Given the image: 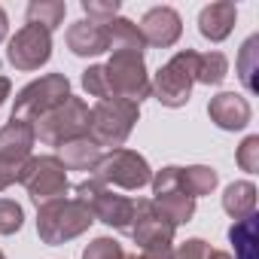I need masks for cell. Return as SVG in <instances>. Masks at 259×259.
<instances>
[{
    "label": "cell",
    "mask_w": 259,
    "mask_h": 259,
    "mask_svg": "<svg viewBox=\"0 0 259 259\" xmlns=\"http://www.w3.org/2000/svg\"><path fill=\"white\" fill-rule=\"evenodd\" d=\"M92 223H95V217L89 213V207L79 198H55V201L37 207V235L49 247L79 238L82 232H89Z\"/></svg>",
    "instance_id": "6da1fadb"
},
{
    "label": "cell",
    "mask_w": 259,
    "mask_h": 259,
    "mask_svg": "<svg viewBox=\"0 0 259 259\" xmlns=\"http://www.w3.org/2000/svg\"><path fill=\"white\" fill-rule=\"evenodd\" d=\"M223 210L232 220H244L250 213H256V186L250 180H235L226 186L223 192Z\"/></svg>",
    "instance_id": "ac0fdd59"
},
{
    "label": "cell",
    "mask_w": 259,
    "mask_h": 259,
    "mask_svg": "<svg viewBox=\"0 0 259 259\" xmlns=\"http://www.w3.org/2000/svg\"><path fill=\"white\" fill-rule=\"evenodd\" d=\"M25 226V210L13 198H0V235H16Z\"/></svg>",
    "instance_id": "83f0119b"
},
{
    "label": "cell",
    "mask_w": 259,
    "mask_h": 259,
    "mask_svg": "<svg viewBox=\"0 0 259 259\" xmlns=\"http://www.w3.org/2000/svg\"><path fill=\"white\" fill-rule=\"evenodd\" d=\"M70 98V79L64 73H46L34 82H28L16 101H13V116L10 119H19V122H28L34 125L40 116H46L52 107H58L61 101Z\"/></svg>",
    "instance_id": "8992f818"
},
{
    "label": "cell",
    "mask_w": 259,
    "mask_h": 259,
    "mask_svg": "<svg viewBox=\"0 0 259 259\" xmlns=\"http://www.w3.org/2000/svg\"><path fill=\"white\" fill-rule=\"evenodd\" d=\"M174 232H177V226L156 210L153 198L135 201V217H132V226H128V235H132V241L141 250L156 247V244H174Z\"/></svg>",
    "instance_id": "8fae6325"
},
{
    "label": "cell",
    "mask_w": 259,
    "mask_h": 259,
    "mask_svg": "<svg viewBox=\"0 0 259 259\" xmlns=\"http://www.w3.org/2000/svg\"><path fill=\"white\" fill-rule=\"evenodd\" d=\"M104 73L113 98H125L135 104L150 98V73H147L144 52H113L110 61L104 64Z\"/></svg>",
    "instance_id": "9c48e42d"
},
{
    "label": "cell",
    "mask_w": 259,
    "mask_h": 259,
    "mask_svg": "<svg viewBox=\"0 0 259 259\" xmlns=\"http://www.w3.org/2000/svg\"><path fill=\"white\" fill-rule=\"evenodd\" d=\"M19 183L28 189L31 201L49 204L55 198H64L70 183H67V171L61 165L58 156H31L22 168H19Z\"/></svg>",
    "instance_id": "ba28073f"
},
{
    "label": "cell",
    "mask_w": 259,
    "mask_h": 259,
    "mask_svg": "<svg viewBox=\"0 0 259 259\" xmlns=\"http://www.w3.org/2000/svg\"><path fill=\"white\" fill-rule=\"evenodd\" d=\"M226 76H229V58L223 52H198L195 82H201V85H220Z\"/></svg>",
    "instance_id": "d4e9b609"
},
{
    "label": "cell",
    "mask_w": 259,
    "mask_h": 259,
    "mask_svg": "<svg viewBox=\"0 0 259 259\" xmlns=\"http://www.w3.org/2000/svg\"><path fill=\"white\" fill-rule=\"evenodd\" d=\"M64 40H67V49H70L73 55H79V58H92V55L110 52L107 25L101 28V25H92V22H85V19L73 22V25L67 28V34H64Z\"/></svg>",
    "instance_id": "9a60e30c"
},
{
    "label": "cell",
    "mask_w": 259,
    "mask_h": 259,
    "mask_svg": "<svg viewBox=\"0 0 259 259\" xmlns=\"http://www.w3.org/2000/svg\"><path fill=\"white\" fill-rule=\"evenodd\" d=\"M235 19H238V7L232 4V0H217V4H210V7H204L198 13V31H201L204 40L223 43L232 34Z\"/></svg>",
    "instance_id": "2e32d148"
},
{
    "label": "cell",
    "mask_w": 259,
    "mask_h": 259,
    "mask_svg": "<svg viewBox=\"0 0 259 259\" xmlns=\"http://www.w3.org/2000/svg\"><path fill=\"white\" fill-rule=\"evenodd\" d=\"M0 259H7V256H4V250H0Z\"/></svg>",
    "instance_id": "f35d334b"
},
{
    "label": "cell",
    "mask_w": 259,
    "mask_h": 259,
    "mask_svg": "<svg viewBox=\"0 0 259 259\" xmlns=\"http://www.w3.org/2000/svg\"><path fill=\"white\" fill-rule=\"evenodd\" d=\"M58 159L64 165V171H92L101 159V147L92 138H76L64 147H58Z\"/></svg>",
    "instance_id": "e0dca14e"
},
{
    "label": "cell",
    "mask_w": 259,
    "mask_h": 259,
    "mask_svg": "<svg viewBox=\"0 0 259 259\" xmlns=\"http://www.w3.org/2000/svg\"><path fill=\"white\" fill-rule=\"evenodd\" d=\"M195 64H198V52L180 49L156 70V76L150 79V95L162 107H171V110L186 107L192 98V85H195Z\"/></svg>",
    "instance_id": "3957f363"
},
{
    "label": "cell",
    "mask_w": 259,
    "mask_h": 259,
    "mask_svg": "<svg viewBox=\"0 0 259 259\" xmlns=\"http://www.w3.org/2000/svg\"><path fill=\"white\" fill-rule=\"evenodd\" d=\"M92 180H98L104 186H119V189L135 192V189H141L153 180V168L141 153L119 147V150L101 153L98 165L92 168Z\"/></svg>",
    "instance_id": "5b68a950"
},
{
    "label": "cell",
    "mask_w": 259,
    "mask_h": 259,
    "mask_svg": "<svg viewBox=\"0 0 259 259\" xmlns=\"http://www.w3.org/2000/svg\"><path fill=\"white\" fill-rule=\"evenodd\" d=\"M235 67H238V79L244 82V89L250 95H256L259 92V34H253V37L244 40Z\"/></svg>",
    "instance_id": "7402d4cb"
},
{
    "label": "cell",
    "mask_w": 259,
    "mask_h": 259,
    "mask_svg": "<svg viewBox=\"0 0 259 259\" xmlns=\"http://www.w3.org/2000/svg\"><path fill=\"white\" fill-rule=\"evenodd\" d=\"M25 16H28V25L46 28L52 34L64 22V16H67V4H64V0H31Z\"/></svg>",
    "instance_id": "cb8c5ba5"
},
{
    "label": "cell",
    "mask_w": 259,
    "mask_h": 259,
    "mask_svg": "<svg viewBox=\"0 0 259 259\" xmlns=\"http://www.w3.org/2000/svg\"><path fill=\"white\" fill-rule=\"evenodd\" d=\"M34 138L46 147H64L76 138H89V104L70 95L34 122Z\"/></svg>",
    "instance_id": "277c9868"
},
{
    "label": "cell",
    "mask_w": 259,
    "mask_h": 259,
    "mask_svg": "<svg viewBox=\"0 0 259 259\" xmlns=\"http://www.w3.org/2000/svg\"><path fill=\"white\" fill-rule=\"evenodd\" d=\"M122 256H125L122 244H119L116 238H107V235L95 238V241L82 250V259H122Z\"/></svg>",
    "instance_id": "f1b7e54d"
},
{
    "label": "cell",
    "mask_w": 259,
    "mask_h": 259,
    "mask_svg": "<svg viewBox=\"0 0 259 259\" xmlns=\"http://www.w3.org/2000/svg\"><path fill=\"white\" fill-rule=\"evenodd\" d=\"M107 40H110V52H144V46H147L138 25L122 16H116L107 25Z\"/></svg>",
    "instance_id": "44dd1931"
},
{
    "label": "cell",
    "mask_w": 259,
    "mask_h": 259,
    "mask_svg": "<svg viewBox=\"0 0 259 259\" xmlns=\"http://www.w3.org/2000/svg\"><path fill=\"white\" fill-rule=\"evenodd\" d=\"M229 241L235 244V259H259L256 250H259V217L250 213L244 220H235L232 229H229Z\"/></svg>",
    "instance_id": "ffe728a7"
},
{
    "label": "cell",
    "mask_w": 259,
    "mask_h": 259,
    "mask_svg": "<svg viewBox=\"0 0 259 259\" xmlns=\"http://www.w3.org/2000/svg\"><path fill=\"white\" fill-rule=\"evenodd\" d=\"M220 183V174L207 165H189L180 171V189L192 198H201V195H210Z\"/></svg>",
    "instance_id": "603a6c76"
},
{
    "label": "cell",
    "mask_w": 259,
    "mask_h": 259,
    "mask_svg": "<svg viewBox=\"0 0 259 259\" xmlns=\"http://www.w3.org/2000/svg\"><path fill=\"white\" fill-rule=\"evenodd\" d=\"M73 192H76L73 198H79L98 223H104V226H110L116 232H128L132 217H135V201L132 198L116 195L110 186H104V183H98L92 177L89 180H79Z\"/></svg>",
    "instance_id": "52a82bcc"
},
{
    "label": "cell",
    "mask_w": 259,
    "mask_h": 259,
    "mask_svg": "<svg viewBox=\"0 0 259 259\" xmlns=\"http://www.w3.org/2000/svg\"><path fill=\"white\" fill-rule=\"evenodd\" d=\"M238 165L247 174H256L259 171V135L244 138V144L238 147Z\"/></svg>",
    "instance_id": "f546056e"
},
{
    "label": "cell",
    "mask_w": 259,
    "mask_h": 259,
    "mask_svg": "<svg viewBox=\"0 0 259 259\" xmlns=\"http://www.w3.org/2000/svg\"><path fill=\"white\" fill-rule=\"evenodd\" d=\"M82 89L98 98V101H110V82H107V73H104V64H92L82 70Z\"/></svg>",
    "instance_id": "4316f807"
},
{
    "label": "cell",
    "mask_w": 259,
    "mask_h": 259,
    "mask_svg": "<svg viewBox=\"0 0 259 259\" xmlns=\"http://www.w3.org/2000/svg\"><path fill=\"white\" fill-rule=\"evenodd\" d=\"M204 259H232V253H226V250H207Z\"/></svg>",
    "instance_id": "8d00e7d4"
},
{
    "label": "cell",
    "mask_w": 259,
    "mask_h": 259,
    "mask_svg": "<svg viewBox=\"0 0 259 259\" xmlns=\"http://www.w3.org/2000/svg\"><path fill=\"white\" fill-rule=\"evenodd\" d=\"M19 168H22V165H10V162L0 159V192L10 189L13 183H19Z\"/></svg>",
    "instance_id": "d6a6232c"
},
{
    "label": "cell",
    "mask_w": 259,
    "mask_h": 259,
    "mask_svg": "<svg viewBox=\"0 0 259 259\" xmlns=\"http://www.w3.org/2000/svg\"><path fill=\"white\" fill-rule=\"evenodd\" d=\"M119 0H82V13L89 16L85 22H92V25H110L116 16H119Z\"/></svg>",
    "instance_id": "484cf974"
},
{
    "label": "cell",
    "mask_w": 259,
    "mask_h": 259,
    "mask_svg": "<svg viewBox=\"0 0 259 259\" xmlns=\"http://www.w3.org/2000/svg\"><path fill=\"white\" fill-rule=\"evenodd\" d=\"M153 204H156V210H159L165 220H171L174 226H183V223H189V220L195 217V198L186 195L183 189H171V192L153 195Z\"/></svg>",
    "instance_id": "d6986e66"
},
{
    "label": "cell",
    "mask_w": 259,
    "mask_h": 259,
    "mask_svg": "<svg viewBox=\"0 0 259 259\" xmlns=\"http://www.w3.org/2000/svg\"><path fill=\"white\" fill-rule=\"evenodd\" d=\"M10 92H13V82L4 76V73H0V107H4L7 104V98H10Z\"/></svg>",
    "instance_id": "e575fe53"
},
{
    "label": "cell",
    "mask_w": 259,
    "mask_h": 259,
    "mask_svg": "<svg viewBox=\"0 0 259 259\" xmlns=\"http://www.w3.org/2000/svg\"><path fill=\"white\" fill-rule=\"evenodd\" d=\"M207 116L217 128H223V132H241V128L250 125V101L244 95H235V92H220L210 98L207 104Z\"/></svg>",
    "instance_id": "4fadbf2b"
},
{
    "label": "cell",
    "mask_w": 259,
    "mask_h": 259,
    "mask_svg": "<svg viewBox=\"0 0 259 259\" xmlns=\"http://www.w3.org/2000/svg\"><path fill=\"white\" fill-rule=\"evenodd\" d=\"M34 125L10 119L4 128H0V159L10 162V165H25L31 159L34 150Z\"/></svg>",
    "instance_id": "5bb4252c"
},
{
    "label": "cell",
    "mask_w": 259,
    "mask_h": 259,
    "mask_svg": "<svg viewBox=\"0 0 259 259\" xmlns=\"http://www.w3.org/2000/svg\"><path fill=\"white\" fill-rule=\"evenodd\" d=\"M138 119H141V104L135 101H125V98L98 101L89 110V138L98 147L119 150L128 141V135L135 132Z\"/></svg>",
    "instance_id": "7a4b0ae2"
},
{
    "label": "cell",
    "mask_w": 259,
    "mask_h": 259,
    "mask_svg": "<svg viewBox=\"0 0 259 259\" xmlns=\"http://www.w3.org/2000/svg\"><path fill=\"white\" fill-rule=\"evenodd\" d=\"M49 58H52V34L46 28H37V25L19 28L16 37L7 46V61L16 70H25V73L40 70Z\"/></svg>",
    "instance_id": "30bf717a"
},
{
    "label": "cell",
    "mask_w": 259,
    "mask_h": 259,
    "mask_svg": "<svg viewBox=\"0 0 259 259\" xmlns=\"http://www.w3.org/2000/svg\"><path fill=\"white\" fill-rule=\"evenodd\" d=\"M7 34H10V16H7L4 7H0V43L7 40Z\"/></svg>",
    "instance_id": "d590c367"
},
{
    "label": "cell",
    "mask_w": 259,
    "mask_h": 259,
    "mask_svg": "<svg viewBox=\"0 0 259 259\" xmlns=\"http://www.w3.org/2000/svg\"><path fill=\"white\" fill-rule=\"evenodd\" d=\"M207 241L204 238H189L186 244H180L177 250H174V259H204L207 256Z\"/></svg>",
    "instance_id": "1f68e13d"
},
{
    "label": "cell",
    "mask_w": 259,
    "mask_h": 259,
    "mask_svg": "<svg viewBox=\"0 0 259 259\" xmlns=\"http://www.w3.org/2000/svg\"><path fill=\"white\" fill-rule=\"evenodd\" d=\"M122 259H141V256H138V253H125Z\"/></svg>",
    "instance_id": "74e56055"
},
{
    "label": "cell",
    "mask_w": 259,
    "mask_h": 259,
    "mask_svg": "<svg viewBox=\"0 0 259 259\" xmlns=\"http://www.w3.org/2000/svg\"><path fill=\"white\" fill-rule=\"evenodd\" d=\"M138 256L141 259H174V247L171 244H156V247H144Z\"/></svg>",
    "instance_id": "836d02e7"
},
{
    "label": "cell",
    "mask_w": 259,
    "mask_h": 259,
    "mask_svg": "<svg viewBox=\"0 0 259 259\" xmlns=\"http://www.w3.org/2000/svg\"><path fill=\"white\" fill-rule=\"evenodd\" d=\"M180 171L177 165H165L162 171L153 174L150 186H153V195H162V192H171V189H180Z\"/></svg>",
    "instance_id": "4dcf8cb0"
},
{
    "label": "cell",
    "mask_w": 259,
    "mask_h": 259,
    "mask_svg": "<svg viewBox=\"0 0 259 259\" xmlns=\"http://www.w3.org/2000/svg\"><path fill=\"white\" fill-rule=\"evenodd\" d=\"M141 37L147 46H156V49H171L180 34H183V19L174 7H153L144 13L141 25H138Z\"/></svg>",
    "instance_id": "7c38bea8"
}]
</instances>
